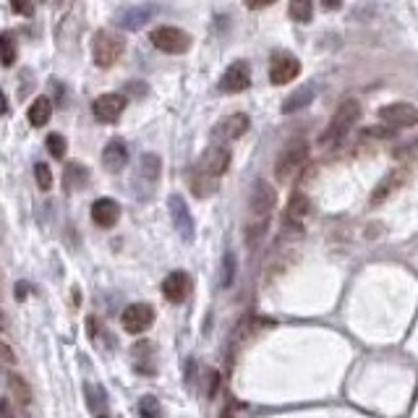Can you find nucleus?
<instances>
[{
    "mask_svg": "<svg viewBox=\"0 0 418 418\" xmlns=\"http://www.w3.org/2000/svg\"><path fill=\"white\" fill-rule=\"evenodd\" d=\"M290 16L300 24L311 22V16H314V3H311V0H290Z\"/></svg>",
    "mask_w": 418,
    "mask_h": 418,
    "instance_id": "27",
    "label": "nucleus"
},
{
    "mask_svg": "<svg viewBox=\"0 0 418 418\" xmlns=\"http://www.w3.org/2000/svg\"><path fill=\"white\" fill-rule=\"evenodd\" d=\"M34 178H37V186H40L42 191H50V186H53V172H50V168H47L45 162H37V165H34Z\"/></svg>",
    "mask_w": 418,
    "mask_h": 418,
    "instance_id": "32",
    "label": "nucleus"
},
{
    "mask_svg": "<svg viewBox=\"0 0 418 418\" xmlns=\"http://www.w3.org/2000/svg\"><path fill=\"white\" fill-rule=\"evenodd\" d=\"M267 220H248L246 223V243L251 248L257 246L259 241L264 238V233H267Z\"/></svg>",
    "mask_w": 418,
    "mask_h": 418,
    "instance_id": "28",
    "label": "nucleus"
},
{
    "mask_svg": "<svg viewBox=\"0 0 418 418\" xmlns=\"http://www.w3.org/2000/svg\"><path fill=\"white\" fill-rule=\"evenodd\" d=\"M311 212V202H309V196L306 193H290V199H288V209H285V220L288 223H293V225H298L303 217L309 215Z\"/></svg>",
    "mask_w": 418,
    "mask_h": 418,
    "instance_id": "20",
    "label": "nucleus"
},
{
    "mask_svg": "<svg viewBox=\"0 0 418 418\" xmlns=\"http://www.w3.org/2000/svg\"><path fill=\"white\" fill-rule=\"evenodd\" d=\"M227 168H230V150L223 147V144L209 147V150L202 154V160H199V170L207 172V175H212V178L225 175Z\"/></svg>",
    "mask_w": 418,
    "mask_h": 418,
    "instance_id": "11",
    "label": "nucleus"
},
{
    "mask_svg": "<svg viewBox=\"0 0 418 418\" xmlns=\"http://www.w3.org/2000/svg\"><path fill=\"white\" fill-rule=\"evenodd\" d=\"M0 418H13V403L11 400H0Z\"/></svg>",
    "mask_w": 418,
    "mask_h": 418,
    "instance_id": "36",
    "label": "nucleus"
},
{
    "mask_svg": "<svg viewBox=\"0 0 418 418\" xmlns=\"http://www.w3.org/2000/svg\"><path fill=\"white\" fill-rule=\"evenodd\" d=\"M8 395H11L13 405H22V408L32 405V387H29V382H26L22 374H16V371L8 374Z\"/></svg>",
    "mask_w": 418,
    "mask_h": 418,
    "instance_id": "18",
    "label": "nucleus"
},
{
    "mask_svg": "<svg viewBox=\"0 0 418 418\" xmlns=\"http://www.w3.org/2000/svg\"><path fill=\"white\" fill-rule=\"evenodd\" d=\"M150 40L157 50H162V53L168 55H181L191 47V37L186 32H181V29H175V26H157V29H152Z\"/></svg>",
    "mask_w": 418,
    "mask_h": 418,
    "instance_id": "4",
    "label": "nucleus"
},
{
    "mask_svg": "<svg viewBox=\"0 0 418 418\" xmlns=\"http://www.w3.org/2000/svg\"><path fill=\"white\" fill-rule=\"evenodd\" d=\"M154 13H157V6H136V8H129V11L120 16V26L123 29H141L144 24H150L154 19Z\"/></svg>",
    "mask_w": 418,
    "mask_h": 418,
    "instance_id": "17",
    "label": "nucleus"
},
{
    "mask_svg": "<svg viewBox=\"0 0 418 418\" xmlns=\"http://www.w3.org/2000/svg\"><path fill=\"white\" fill-rule=\"evenodd\" d=\"M45 147H47V152L53 154L55 160H63L65 152H68V144H65V139L61 134H50V136L45 139Z\"/></svg>",
    "mask_w": 418,
    "mask_h": 418,
    "instance_id": "30",
    "label": "nucleus"
},
{
    "mask_svg": "<svg viewBox=\"0 0 418 418\" xmlns=\"http://www.w3.org/2000/svg\"><path fill=\"white\" fill-rule=\"evenodd\" d=\"M191 293V280L186 272H170L168 278L162 280V296L170 303H183Z\"/></svg>",
    "mask_w": 418,
    "mask_h": 418,
    "instance_id": "14",
    "label": "nucleus"
},
{
    "mask_svg": "<svg viewBox=\"0 0 418 418\" xmlns=\"http://www.w3.org/2000/svg\"><path fill=\"white\" fill-rule=\"evenodd\" d=\"M278 204V193L267 181H257L251 188V199H248V220H267Z\"/></svg>",
    "mask_w": 418,
    "mask_h": 418,
    "instance_id": "5",
    "label": "nucleus"
},
{
    "mask_svg": "<svg viewBox=\"0 0 418 418\" xmlns=\"http://www.w3.org/2000/svg\"><path fill=\"white\" fill-rule=\"evenodd\" d=\"M358 115H361L358 102H355V99H345L343 105L335 110L330 126H327V131L322 134V144H340V141L348 136V131L355 126Z\"/></svg>",
    "mask_w": 418,
    "mask_h": 418,
    "instance_id": "2",
    "label": "nucleus"
},
{
    "mask_svg": "<svg viewBox=\"0 0 418 418\" xmlns=\"http://www.w3.org/2000/svg\"><path fill=\"white\" fill-rule=\"evenodd\" d=\"M379 118L395 129H410V126H418V108L410 102H392L379 110Z\"/></svg>",
    "mask_w": 418,
    "mask_h": 418,
    "instance_id": "6",
    "label": "nucleus"
},
{
    "mask_svg": "<svg viewBox=\"0 0 418 418\" xmlns=\"http://www.w3.org/2000/svg\"><path fill=\"white\" fill-rule=\"evenodd\" d=\"M136 172H139L141 181H147L150 186H154V183L160 181V172H162V162L160 157L154 154V152H144L139 160V168H136Z\"/></svg>",
    "mask_w": 418,
    "mask_h": 418,
    "instance_id": "19",
    "label": "nucleus"
},
{
    "mask_svg": "<svg viewBox=\"0 0 418 418\" xmlns=\"http://www.w3.org/2000/svg\"><path fill=\"white\" fill-rule=\"evenodd\" d=\"M120 322L126 327V332L139 335L152 327V322H154V309H152L150 303H131V306H126V311H123Z\"/></svg>",
    "mask_w": 418,
    "mask_h": 418,
    "instance_id": "7",
    "label": "nucleus"
},
{
    "mask_svg": "<svg viewBox=\"0 0 418 418\" xmlns=\"http://www.w3.org/2000/svg\"><path fill=\"white\" fill-rule=\"evenodd\" d=\"M248 126H251V120H248V115H243V113L227 115V118H223L215 129H212V139L215 141H236L246 134Z\"/></svg>",
    "mask_w": 418,
    "mask_h": 418,
    "instance_id": "13",
    "label": "nucleus"
},
{
    "mask_svg": "<svg viewBox=\"0 0 418 418\" xmlns=\"http://www.w3.org/2000/svg\"><path fill=\"white\" fill-rule=\"evenodd\" d=\"M11 8L13 13H19V16H32L34 0H11Z\"/></svg>",
    "mask_w": 418,
    "mask_h": 418,
    "instance_id": "34",
    "label": "nucleus"
},
{
    "mask_svg": "<svg viewBox=\"0 0 418 418\" xmlns=\"http://www.w3.org/2000/svg\"><path fill=\"white\" fill-rule=\"evenodd\" d=\"M275 0H246V6L251 8V11H259V8H267V6H272Z\"/></svg>",
    "mask_w": 418,
    "mask_h": 418,
    "instance_id": "37",
    "label": "nucleus"
},
{
    "mask_svg": "<svg viewBox=\"0 0 418 418\" xmlns=\"http://www.w3.org/2000/svg\"><path fill=\"white\" fill-rule=\"evenodd\" d=\"M298 74H300V61L293 58L290 53H278L272 58V63H269V81L278 86L290 84Z\"/></svg>",
    "mask_w": 418,
    "mask_h": 418,
    "instance_id": "8",
    "label": "nucleus"
},
{
    "mask_svg": "<svg viewBox=\"0 0 418 418\" xmlns=\"http://www.w3.org/2000/svg\"><path fill=\"white\" fill-rule=\"evenodd\" d=\"M168 207H170L172 225H175V230H178V236H181L186 243H191L193 241V217H191V212H188L186 199L178 196V193H172Z\"/></svg>",
    "mask_w": 418,
    "mask_h": 418,
    "instance_id": "9",
    "label": "nucleus"
},
{
    "mask_svg": "<svg viewBox=\"0 0 418 418\" xmlns=\"http://www.w3.org/2000/svg\"><path fill=\"white\" fill-rule=\"evenodd\" d=\"M306 160H309V141L293 139L290 144H285V150L280 152L278 162H275V178L280 183L290 181L306 165Z\"/></svg>",
    "mask_w": 418,
    "mask_h": 418,
    "instance_id": "1",
    "label": "nucleus"
},
{
    "mask_svg": "<svg viewBox=\"0 0 418 418\" xmlns=\"http://www.w3.org/2000/svg\"><path fill=\"white\" fill-rule=\"evenodd\" d=\"M63 186L65 191H79V188H84L86 181H89V172H86L84 165H79V162H68L65 165V172H63Z\"/></svg>",
    "mask_w": 418,
    "mask_h": 418,
    "instance_id": "22",
    "label": "nucleus"
},
{
    "mask_svg": "<svg viewBox=\"0 0 418 418\" xmlns=\"http://www.w3.org/2000/svg\"><path fill=\"white\" fill-rule=\"evenodd\" d=\"M233 278H236V257L227 251L225 267H223V288H230V285H233Z\"/></svg>",
    "mask_w": 418,
    "mask_h": 418,
    "instance_id": "33",
    "label": "nucleus"
},
{
    "mask_svg": "<svg viewBox=\"0 0 418 418\" xmlns=\"http://www.w3.org/2000/svg\"><path fill=\"white\" fill-rule=\"evenodd\" d=\"M139 416L141 418H160L162 416V408H160V400L152 395H144L139 400Z\"/></svg>",
    "mask_w": 418,
    "mask_h": 418,
    "instance_id": "29",
    "label": "nucleus"
},
{
    "mask_svg": "<svg viewBox=\"0 0 418 418\" xmlns=\"http://www.w3.org/2000/svg\"><path fill=\"white\" fill-rule=\"evenodd\" d=\"M99 418H105V416H99Z\"/></svg>",
    "mask_w": 418,
    "mask_h": 418,
    "instance_id": "41",
    "label": "nucleus"
},
{
    "mask_svg": "<svg viewBox=\"0 0 418 418\" xmlns=\"http://www.w3.org/2000/svg\"><path fill=\"white\" fill-rule=\"evenodd\" d=\"M311 99H314V89H311V86H300V89H296V92L282 102V113H296V110H303Z\"/></svg>",
    "mask_w": 418,
    "mask_h": 418,
    "instance_id": "24",
    "label": "nucleus"
},
{
    "mask_svg": "<svg viewBox=\"0 0 418 418\" xmlns=\"http://www.w3.org/2000/svg\"><path fill=\"white\" fill-rule=\"evenodd\" d=\"M324 3V8H327V11H335V8H340V6H343V0H322Z\"/></svg>",
    "mask_w": 418,
    "mask_h": 418,
    "instance_id": "38",
    "label": "nucleus"
},
{
    "mask_svg": "<svg viewBox=\"0 0 418 418\" xmlns=\"http://www.w3.org/2000/svg\"><path fill=\"white\" fill-rule=\"evenodd\" d=\"M118 217H120L118 202H113L108 196H102V199H97V202L92 204V220H95V225L113 227L118 223Z\"/></svg>",
    "mask_w": 418,
    "mask_h": 418,
    "instance_id": "16",
    "label": "nucleus"
},
{
    "mask_svg": "<svg viewBox=\"0 0 418 418\" xmlns=\"http://www.w3.org/2000/svg\"><path fill=\"white\" fill-rule=\"evenodd\" d=\"M400 181H403V178H400L397 172H389L385 181H382L374 188V193H371V204H382V202H385L387 196H389V193H392L397 186H400Z\"/></svg>",
    "mask_w": 418,
    "mask_h": 418,
    "instance_id": "25",
    "label": "nucleus"
},
{
    "mask_svg": "<svg viewBox=\"0 0 418 418\" xmlns=\"http://www.w3.org/2000/svg\"><path fill=\"white\" fill-rule=\"evenodd\" d=\"M191 191L193 196H199V199H207V196H212L217 191V178L212 175H207V172L196 170L191 175Z\"/></svg>",
    "mask_w": 418,
    "mask_h": 418,
    "instance_id": "23",
    "label": "nucleus"
},
{
    "mask_svg": "<svg viewBox=\"0 0 418 418\" xmlns=\"http://www.w3.org/2000/svg\"><path fill=\"white\" fill-rule=\"evenodd\" d=\"M50 115H53V102L47 99V97H37L32 105H29V110H26V118H29V123L32 126H45L47 120H50Z\"/></svg>",
    "mask_w": 418,
    "mask_h": 418,
    "instance_id": "21",
    "label": "nucleus"
},
{
    "mask_svg": "<svg viewBox=\"0 0 418 418\" xmlns=\"http://www.w3.org/2000/svg\"><path fill=\"white\" fill-rule=\"evenodd\" d=\"M16 366H19V355H16V351H13L8 343L0 340V369H8V371H11Z\"/></svg>",
    "mask_w": 418,
    "mask_h": 418,
    "instance_id": "31",
    "label": "nucleus"
},
{
    "mask_svg": "<svg viewBox=\"0 0 418 418\" xmlns=\"http://www.w3.org/2000/svg\"><path fill=\"white\" fill-rule=\"evenodd\" d=\"M248 86H251V71H248V65L243 61H236V63H230L223 79H220V89L225 92V95H238V92H246Z\"/></svg>",
    "mask_w": 418,
    "mask_h": 418,
    "instance_id": "12",
    "label": "nucleus"
},
{
    "mask_svg": "<svg viewBox=\"0 0 418 418\" xmlns=\"http://www.w3.org/2000/svg\"><path fill=\"white\" fill-rule=\"evenodd\" d=\"M8 327V319H6V314H3V309H0V332Z\"/></svg>",
    "mask_w": 418,
    "mask_h": 418,
    "instance_id": "40",
    "label": "nucleus"
},
{
    "mask_svg": "<svg viewBox=\"0 0 418 418\" xmlns=\"http://www.w3.org/2000/svg\"><path fill=\"white\" fill-rule=\"evenodd\" d=\"M126 162H129V147H126V141L120 139H113L102 150V168L108 172H120L126 168Z\"/></svg>",
    "mask_w": 418,
    "mask_h": 418,
    "instance_id": "15",
    "label": "nucleus"
},
{
    "mask_svg": "<svg viewBox=\"0 0 418 418\" xmlns=\"http://www.w3.org/2000/svg\"><path fill=\"white\" fill-rule=\"evenodd\" d=\"M217 387H220V374H217L215 369H212V371H209V385H207V395L215 397Z\"/></svg>",
    "mask_w": 418,
    "mask_h": 418,
    "instance_id": "35",
    "label": "nucleus"
},
{
    "mask_svg": "<svg viewBox=\"0 0 418 418\" xmlns=\"http://www.w3.org/2000/svg\"><path fill=\"white\" fill-rule=\"evenodd\" d=\"M123 55V40H120L115 32L110 29H102V32L95 34L92 40V58L99 68H110V65L118 63V58Z\"/></svg>",
    "mask_w": 418,
    "mask_h": 418,
    "instance_id": "3",
    "label": "nucleus"
},
{
    "mask_svg": "<svg viewBox=\"0 0 418 418\" xmlns=\"http://www.w3.org/2000/svg\"><path fill=\"white\" fill-rule=\"evenodd\" d=\"M13 61H16V40H13V34L3 32L0 34V63L6 65H13Z\"/></svg>",
    "mask_w": 418,
    "mask_h": 418,
    "instance_id": "26",
    "label": "nucleus"
},
{
    "mask_svg": "<svg viewBox=\"0 0 418 418\" xmlns=\"http://www.w3.org/2000/svg\"><path fill=\"white\" fill-rule=\"evenodd\" d=\"M6 110H8V99H6V95H3V92H0V115H3V113H6Z\"/></svg>",
    "mask_w": 418,
    "mask_h": 418,
    "instance_id": "39",
    "label": "nucleus"
},
{
    "mask_svg": "<svg viewBox=\"0 0 418 418\" xmlns=\"http://www.w3.org/2000/svg\"><path fill=\"white\" fill-rule=\"evenodd\" d=\"M126 95H102L95 99V105H92V113H95V118L99 123H115V120L123 115V110H126Z\"/></svg>",
    "mask_w": 418,
    "mask_h": 418,
    "instance_id": "10",
    "label": "nucleus"
}]
</instances>
